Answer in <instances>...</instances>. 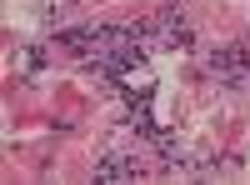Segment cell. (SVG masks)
<instances>
[{"label":"cell","mask_w":250,"mask_h":185,"mask_svg":"<svg viewBox=\"0 0 250 185\" xmlns=\"http://www.w3.org/2000/svg\"><path fill=\"white\" fill-rule=\"evenodd\" d=\"M95 175H100V180H125V175H130V165H125L120 155H105V160L95 165Z\"/></svg>","instance_id":"cell-1"}]
</instances>
